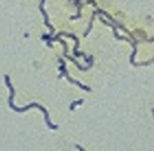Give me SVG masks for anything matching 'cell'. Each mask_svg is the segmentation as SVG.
<instances>
[{
	"mask_svg": "<svg viewBox=\"0 0 154 151\" xmlns=\"http://www.w3.org/2000/svg\"><path fill=\"white\" fill-rule=\"evenodd\" d=\"M82 103H84V98H80V100L73 101V103L69 105V109H70V111H73V109H75L77 105H80V104H82Z\"/></svg>",
	"mask_w": 154,
	"mask_h": 151,
	"instance_id": "5",
	"label": "cell"
},
{
	"mask_svg": "<svg viewBox=\"0 0 154 151\" xmlns=\"http://www.w3.org/2000/svg\"><path fill=\"white\" fill-rule=\"evenodd\" d=\"M76 149H79V150H81V151H84V150H85V149H84V147L79 146V144H77V146H76Z\"/></svg>",
	"mask_w": 154,
	"mask_h": 151,
	"instance_id": "6",
	"label": "cell"
},
{
	"mask_svg": "<svg viewBox=\"0 0 154 151\" xmlns=\"http://www.w3.org/2000/svg\"><path fill=\"white\" fill-rule=\"evenodd\" d=\"M58 62H60V76H58V78L66 77L68 81H69L70 84H75V85H77L79 88H81V89L87 90V92H91V88H89V86H87V85L81 84V82L76 81V80H73V78H70V76L68 74V70H66V66H65V61H64V59L60 58V59H58Z\"/></svg>",
	"mask_w": 154,
	"mask_h": 151,
	"instance_id": "2",
	"label": "cell"
},
{
	"mask_svg": "<svg viewBox=\"0 0 154 151\" xmlns=\"http://www.w3.org/2000/svg\"><path fill=\"white\" fill-rule=\"evenodd\" d=\"M39 11L42 12V15H43V18H45V24L50 29V31L51 32H49V34H53L54 32V27L50 24V22H49V16H48V14H46V11H45V0H41V3H39Z\"/></svg>",
	"mask_w": 154,
	"mask_h": 151,
	"instance_id": "4",
	"label": "cell"
},
{
	"mask_svg": "<svg viewBox=\"0 0 154 151\" xmlns=\"http://www.w3.org/2000/svg\"><path fill=\"white\" fill-rule=\"evenodd\" d=\"M4 82H5V85L8 86V89H10L8 105H10V108L12 109V111L18 112V113H23V112L29 111L30 108H38V109H41V111L43 112V116H45V123H46V125H48V127L50 128V130H58V125H57V124H53V123L50 122V116H49V112L46 111V108H43V107H42V105H39L38 103H31V104H29V105H26V107H22V108L16 107L15 104H14V96H15V89H14L12 84H11V81H10V76H7V74L4 76Z\"/></svg>",
	"mask_w": 154,
	"mask_h": 151,
	"instance_id": "1",
	"label": "cell"
},
{
	"mask_svg": "<svg viewBox=\"0 0 154 151\" xmlns=\"http://www.w3.org/2000/svg\"><path fill=\"white\" fill-rule=\"evenodd\" d=\"M61 34H62V35H65V37L72 38V39L75 41V49H73V54H75V57H82V58H84L87 62H92V61H93V57H87L84 53H80V51H79L80 39L76 37L75 34H69V32H61Z\"/></svg>",
	"mask_w": 154,
	"mask_h": 151,
	"instance_id": "3",
	"label": "cell"
}]
</instances>
